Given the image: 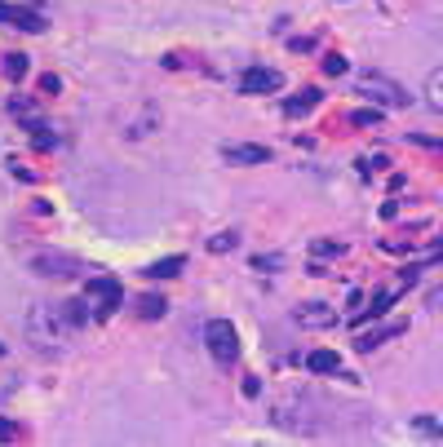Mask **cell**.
Instances as JSON below:
<instances>
[{
  "instance_id": "cell-1",
  "label": "cell",
  "mask_w": 443,
  "mask_h": 447,
  "mask_svg": "<svg viewBox=\"0 0 443 447\" xmlns=\"http://www.w3.org/2000/svg\"><path fill=\"white\" fill-rule=\"evenodd\" d=\"M27 336H31V346H40L45 355H58V350H67L71 346V323L63 315V306H49V301H31V310H27Z\"/></svg>"
},
{
  "instance_id": "cell-2",
  "label": "cell",
  "mask_w": 443,
  "mask_h": 447,
  "mask_svg": "<svg viewBox=\"0 0 443 447\" xmlns=\"http://www.w3.org/2000/svg\"><path fill=\"white\" fill-rule=\"evenodd\" d=\"M355 89L364 93V98L381 102V106H408V93H403L394 80H386L381 71H359V76H355Z\"/></svg>"
},
{
  "instance_id": "cell-3",
  "label": "cell",
  "mask_w": 443,
  "mask_h": 447,
  "mask_svg": "<svg viewBox=\"0 0 443 447\" xmlns=\"http://www.w3.org/2000/svg\"><path fill=\"white\" fill-rule=\"evenodd\" d=\"M204 346H209V355L218 359L222 368H231L235 359H239V336H235V328H231V319H209Z\"/></svg>"
},
{
  "instance_id": "cell-4",
  "label": "cell",
  "mask_w": 443,
  "mask_h": 447,
  "mask_svg": "<svg viewBox=\"0 0 443 447\" xmlns=\"http://www.w3.org/2000/svg\"><path fill=\"white\" fill-rule=\"evenodd\" d=\"M31 270L45 275V279H80V275H85V261L71 257V252H35Z\"/></svg>"
},
{
  "instance_id": "cell-5",
  "label": "cell",
  "mask_w": 443,
  "mask_h": 447,
  "mask_svg": "<svg viewBox=\"0 0 443 447\" xmlns=\"http://www.w3.org/2000/svg\"><path fill=\"white\" fill-rule=\"evenodd\" d=\"M89 297L98 301V306H89L98 319H111L120 297H124V288H120V279H111V275H89Z\"/></svg>"
},
{
  "instance_id": "cell-6",
  "label": "cell",
  "mask_w": 443,
  "mask_h": 447,
  "mask_svg": "<svg viewBox=\"0 0 443 447\" xmlns=\"http://www.w3.org/2000/svg\"><path fill=\"white\" fill-rule=\"evenodd\" d=\"M280 84H284V76L275 67H248L239 76V93H275Z\"/></svg>"
},
{
  "instance_id": "cell-7",
  "label": "cell",
  "mask_w": 443,
  "mask_h": 447,
  "mask_svg": "<svg viewBox=\"0 0 443 447\" xmlns=\"http://www.w3.org/2000/svg\"><path fill=\"white\" fill-rule=\"evenodd\" d=\"M302 328H332L337 323V315L324 306V301H306V306H297V315H293Z\"/></svg>"
},
{
  "instance_id": "cell-8",
  "label": "cell",
  "mask_w": 443,
  "mask_h": 447,
  "mask_svg": "<svg viewBox=\"0 0 443 447\" xmlns=\"http://www.w3.org/2000/svg\"><path fill=\"white\" fill-rule=\"evenodd\" d=\"M306 368L315 372V377H337V372H341V355H337V350H310Z\"/></svg>"
},
{
  "instance_id": "cell-9",
  "label": "cell",
  "mask_w": 443,
  "mask_h": 447,
  "mask_svg": "<svg viewBox=\"0 0 443 447\" xmlns=\"http://www.w3.org/2000/svg\"><path fill=\"white\" fill-rule=\"evenodd\" d=\"M403 328H408V323H386V328H373V332H359V350H364V355H368V350H373V346H381V341H386V336H399Z\"/></svg>"
},
{
  "instance_id": "cell-10",
  "label": "cell",
  "mask_w": 443,
  "mask_h": 447,
  "mask_svg": "<svg viewBox=\"0 0 443 447\" xmlns=\"http://www.w3.org/2000/svg\"><path fill=\"white\" fill-rule=\"evenodd\" d=\"M315 106H319V89H302L297 98L284 102V115H310Z\"/></svg>"
},
{
  "instance_id": "cell-11",
  "label": "cell",
  "mask_w": 443,
  "mask_h": 447,
  "mask_svg": "<svg viewBox=\"0 0 443 447\" xmlns=\"http://www.w3.org/2000/svg\"><path fill=\"white\" fill-rule=\"evenodd\" d=\"M394 301H399V288H386V293H377V297H373V306H368L355 323H364V319H381V315H386V310L394 306Z\"/></svg>"
},
{
  "instance_id": "cell-12",
  "label": "cell",
  "mask_w": 443,
  "mask_h": 447,
  "mask_svg": "<svg viewBox=\"0 0 443 447\" xmlns=\"http://www.w3.org/2000/svg\"><path fill=\"white\" fill-rule=\"evenodd\" d=\"M226 160H235V164H266L271 151L266 147H226Z\"/></svg>"
},
{
  "instance_id": "cell-13",
  "label": "cell",
  "mask_w": 443,
  "mask_h": 447,
  "mask_svg": "<svg viewBox=\"0 0 443 447\" xmlns=\"http://www.w3.org/2000/svg\"><path fill=\"white\" fill-rule=\"evenodd\" d=\"M426 106L430 111H443V71L439 67L426 76Z\"/></svg>"
},
{
  "instance_id": "cell-14",
  "label": "cell",
  "mask_w": 443,
  "mask_h": 447,
  "mask_svg": "<svg viewBox=\"0 0 443 447\" xmlns=\"http://www.w3.org/2000/svg\"><path fill=\"white\" fill-rule=\"evenodd\" d=\"M182 266H186V257H164V261L147 266V270H142V275H147V279H173V275L182 270Z\"/></svg>"
},
{
  "instance_id": "cell-15",
  "label": "cell",
  "mask_w": 443,
  "mask_h": 447,
  "mask_svg": "<svg viewBox=\"0 0 443 447\" xmlns=\"http://www.w3.org/2000/svg\"><path fill=\"white\" fill-rule=\"evenodd\" d=\"M9 22L18 31H45V18L40 14H27V9H9Z\"/></svg>"
},
{
  "instance_id": "cell-16",
  "label": "cell",
  "mask_w": 443,
  "mask_h": 447,
  "mask_svg": "<svg viewBox=\"0 0 443 447\" xmlns=\"http://www.w3.org/2000/svg\"><path fill=\"white\" fill-rule=\"evenodd\" d=\"M0 71H5L9 80H22L27 76V54H5L0 58Z\"/></svg>"
},
{
  "instance_id": "cell-17",
  "label": "cell",
  "mask_w": 443,
  "mask_h": 447,
  "mask_svg": "<svg viewBox=\"0 0 443 447\" xmlns=\"http://www.w3.org/2000/svg\"><path fill=\"white\" fill-rule=\"evenodd\" d=\"M164 310H169V306H164V297H155V293L138 297V315H142V319H160Z\"/></svg>"
},
{
  "instance_id": "cell-18",
  "label": "cell",
  "mask_w": 443,
  "mask_h": 447,
  "mask_svg": "<svg viewBox=\"0 0 443 447\" xmlns=\"http://www.w3.org/2000/svg\"><path fill=\"white\" fill-rule=\"evenodd\" d=\"M63 315H67V323H71V328H80V323L89 319V297H85V301H67V306H63Z\"/></svg>"
},
{
  "instance_id": "cell-19",
  "label": "cell",
  "mask_w": 443,
  "mask_h": 447,
  "mask_svg": "<svg viewBox=\"0 0 443 447\" xmlns=\"http://www.w3.org/2000/svg\"><path fill=\"white\" fill-rule=\"evenodd\" d=\"M310 252H315V257L324 261V257H341L346 244H341V239H315V248H310Z\"/></svg>"
},
{
  "instance_id": "cell-20",
  "label": "cell",
  "mask_w": 443,
  "mask_h": 447,
  "mask_svg": "<svg viewBox=\"0 0 443 447\" xmlns=\"http://www.w3.org/2000/svg\"><path fill=\"white\" fill-rule=\"evenodd\" d=\"M351 124H355V129H377V124H381V111H377V106H364V111L351 115Z\"/></svg>"
},
{
  "instance_id": "cell-21",
  "label": "cell",
  "mask_w": 443,
  "mask_h": 447,
  "mask_svg": "<svg viewBox=\"0 0 443 447\" xmlns=\"http://www.w3.org/2000/svg\"><path fill=\"white\" fill-rule=\"evenodd\" d=\"M235 244H239L235 231H222V235H213V239H209V252H231Z\"/></svg>"
},
{
  "instance_id": "cell-22",
  "label": "cell",
  "mask_w": 443,
  "mask_h": 447,
  "mask_svg": "<svg viewBox=\"0 0 443 447\" xmlns=\"http://www.w3.org/2000/svg\"><path fill=\"white\" fill-rule=\"evenodd\" d=\"M346 67H351V63H346L341 54H328V58H324V71H328V76H346Z\"/></svg>"
},
{
  "instance_id": "cell-23",
  "label": "cell",
  "mask_w": 443,
  "mask_h": 447,
  "mask_svg": "<svg viewBox=\"0 0 443 447\" xmlns=\"http://www.w3.org/2000/svg\"><path fill=\"white\" fill-rule=\"evenodd\" d=\"M9 439H18V425H14V421H5V416H0V443H9Z\"/></svg>"
},
{
  "instance_id": "cell-24",
  "label": "cell",
  "mask_w": 443,
  "mask_h": 447,
  "mask_svg": "<svg viewBox=\"0 0 443 447\" xmlns=\"http://www.w3.org/2000/svg\"><path fill=\"white\" fill-rule=\"evenodd\" d=\"M58 89H63V80H58V76H54V71H49V76H45V80H40V93H58Z\"/></svg>"
},
{
  "instance_id": "cell-25",
  "label": "cell",
  "mask_w": 443,
  "mask_h": 447,
  "mask_svg": "<svg viewBox=\"0 0 443 447\" xmlns=\"http://www.w3.org/2000/svg\"><path fill=\"white\" fill-rule=\"evenodd\" d=\"M244 394L257 398V394H261V381H257V377H244Z\"/></svg>"
},
{
  "instance_id": "cell-26",
  "label": "cell",
  "mask_w": 443,
  "mask_h": 447,
  "mask_svg": "<svg viewBox=\"0 0 443 447\" xmlns=\"http://www.w3.org/2000/svg\"><path fill=\"white\" fill-rule=\"evenodd\" d=\"M253 266H257V270H275V266H280V257H253Z\"/></svg>"
},
{
  "instance_id": "cell-27",
  "label": "cell",
  "mask_w": 443,
  "mask_h": 447,
  "mask_svg": "<svg viewBox=\"0 0 443 447\" xmlns=\"http://www.w3.org/2000/svg\"><path fill=\"white\" fill-rule=\"evenodd\" d=\"M417 425H421L426 434H439V421H435V416H421V421H417Z\"/></svg>"
},
{
  "instance_id": "cell-28",
  "label": "cell",
  "mask_w": 443,
  "mask_h": 447,
  "mask_svg": "<svg viewBox=\"0 0 443 447\" xmlns=\"http://www.w3.org/2000/svg\"><path fill=\"white\" fill-rule=\"evenodd\" d=\"M0 355H5V346H0Z\"/></svg>"
}]
</instances>
